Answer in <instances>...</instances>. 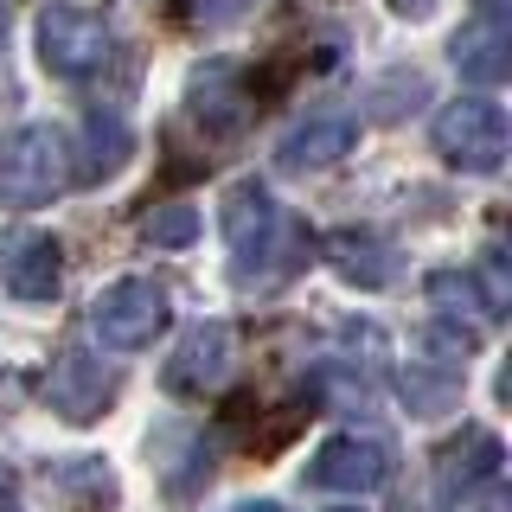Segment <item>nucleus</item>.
I'll return each instance as SVG.
<instances>
[{
    "label": "nucleus",
    "instance_id": "1",
    "mask_svg": "<svg viewBox=\"0 0 512 512\" xmlns=\"http://www.w3.org/2000/svg\"><path fill=\"white\" fill-rule=\"evenodd\" d=\"M224 250H231V282L237 288H276L308 263L314 237L263 180H237L224 192Z\"/></svg>",
    "mask_w": 512,
    "mask_h": 512
},
{
    "label": "nucleus",
    "instance_id": "2",
    "mask_svg": "<svg viewBox=\"0 0 512 512\" xmlns=\"http://www.w3.org/2000/svg\"><path fill=\"white\" fill-rule=\"evenodd\" d=\"M77 148L71 135L52 122H26L0 141V205L7 212H32V205H52L64 186L77 180Z\"/></svg>",
    "mask_w": 512,
    "mask_h": 512
},
{
    "label": "nucleus",
    "instance_id": "3",
    "mask_svg": "<svg viewBox=\"0 0 512 512\" xmlns=\"http://www.w3.org/2000/svg\"><path fill=\"white\" fill-rule=\"evenodd\" d=\"M429 141H436V154L448 167H461V173H500L506 148H512V122H506V109L493 103V96L474 90V96H455V103L436 109Z\"/></svg>",
    "mask_w": 512,
    "mask_h": 512
},
{
    "label": "nucleus",
    "instance_id": "4",
    "mask_svg": "<svg viewBox=\"0 0 512 512\" xmlns=\"http://www.w3.org/2000/svg\"><path fill=\"white\" fill-rule=\"evenodd\" d=\"M167 320H173V301H167V288H160L154 276H122V282H109L103 295L90 301V333L109 352L154 346L160 333H167Z\"/></svg>",
    "mask_w": 512,
    "mask_h": 512
},
{
    "label": "nucleus",
    "instance_id": "5",
    "mask_svg": "<svg viewBox=\"0 0 512 512\" xmlns=\"http://www.w3.org/2000/svg\"><path fill=\"white\" fill-rule=\"evenodd\" d=\"M116 58V26L90 7H45L39 13V64L64 84L77 77H96L103 64Z\"/></svg>",
    "mask_w": 512,
    "mask_h": 512
},
{
    "label": "nucleus",
    "instance_id": "6",
    "mask_svg": "<svg viewBox=\"0 0 512 512\" xmlns=\"http://www.w3.org/2000/svg\"><path fill=\"white\" fill-rule=\"evenodd\" d=\"M308 480L327 493H378L391 480V442L384 436H359V429H340L314 448Z\"/></svg>",
    "mask_w": 512,
    "mask_h": 512
},
{
    "label": "nucleus",
    "instance_id": "7",
    "mask_svg": "<svg viewBox=\"0 0 512 512\" xmlns=\"http://www.w3.org/2000/svg\"><path fill=\"white\" fill-rule=\"evenodd\" d=\"M231 372H237V333L224 327V320H205V327H192L186 340L173 346V359L160 365V384H167L173 397H205Z\"/></svg>",
    "mask_w": 512,
    "mask_h": 512
},
{
    "label": "nucleus",
    "instance_id": "8",
    "mask_svg": "<svg viewBox=\"0 0 512 512\" xmlns=\"http://www.w3.org/2000/svg\"><path fill=\"white\" fill-rule=\"evenodd\" d=\"M109 397H116V372H109L90 346H64L52 359V372H45V404H52L64 423H96Z\"/></svg>",
    "mask_w": 512,
    "mask_h": 512
},
{
    "label": "nucleus",
    "instance_id": "9",
    "mask_svg": "<svg viewBox=\"0 0 512 512\" xmlns=\"http://www.w3.org/2000/svg\"><path fill=\"white\" fill-rule=\"evenodd\" d=\"M500 461H506L500 436L480 429V423H468L455 442L436 448V493H442V500H468V493H480V487L500 480Z\"/></svg>",
    "mask_w": 512,
    "mask_h": 512
},
{
    "label": "nucleus",
    "instance_id": "10",
    "mask_svg": "<svg viewBox=\"0 0 512 512\" xmlns=\"http://www.w3.org/2000/svg\"><path fill=\"white\" fill-rule=\"evenodd\" d=\"M320 256H327V269L346 288H365V295L397 282V244H391V237H378V231H359V224L327 231V237H320Z\"/></svg>",
    "mask_w": 512,
    "mask_h": 512
},
{
    "label": "nucleus",
    "instance_id": "11",
    "mask_svg": "<svg viewBox=\"0 0 512 512\" xmlns=\"http://www.w3.org/2000/svg\"><path fill=\"white\" fill-rule=\"evenodd\" d=\"M448 58H455V71L468 77V84H480V96H487L493 84H506V71H512V20L506 13H474V20L455 32Z\"/></svg>",
    "mask_w": 512,
    "mask_h": 512
},
{
    "label": "nucleus",
    "instance_id": "12",
    "mask_svg": "<svg viewBox=\"0 0 512 512\" xmlns=\"http://www.w3.org/2000/svg\"><path fill=\"white\" fill-rule=\"evenodd\" d=\"M352 141H359V128H352L346 116L295 122V128L276 141V167H282V173H320V167H333L340 154H352Z\"/></svg>",
    "mask_w": 512,
    "mask_h": 512
},
{
    "label": "nucleus",
    "instance_id": "13",
    "mask_svg": "<svg viewBox=\"0 0 512 512\" xmlns=\"http://www.w3.org/2000/svg\"><path fill=\"white\" fill-rule=\"evenodd\" d=\"M7 295L13 301H52L58 295V282H64V250H58V237H45V231H32L20 237V244L7 250Z\"/></svg>",
    "mask_w": 512,
    "mask_h": 512
},
{
    "label": "nucleus",
    "instance_id": "14",
    "mask_svg": "<svg viewBox=\"0 0 512 512\" xmlns=\"http://www.w3.org/2000/svg\"><path fill=\"white\" fill-rule=\"evenodd\" d=\"M128 122L116 116V109H90V122H84V154L71 160L77 167V180H109V173H122V160H128Z\"/></svg>",
    "mask_w": 512,
    "mask_h": 512
},
{
    "label": "nucleus",
    "instance_id": "15",
    "mask_svg": "<svg viewBox=\"0 0 512 512\" xmlns=\"http://www.w3.org/2000/svg\"><path fill=\"white\" fill-rule=\"evenodd\" d=\"M141 237L180 250V244H192V237H199V212H192V205H154V212L141 218Z\"/></svg>",
    "mask_w": 512,
    "mask_h": 512
},
{
    "label": "nucleus",
    "instance_id": "16",
    "mask_svg": "<svg viewBox=\"0 0 512 512\" xmlns=\"http://www.w3.org/2000/svg\"><path fill=\"white\" fill-rule=\"evenodd\" d=\"M0 512H26L20 506V480H13L7 468H0Z\"/></svg>",
    "mask_w": 512,
    "mask_h": 512
},
{
    "label": "nucleus",
    "instance_id": "17",
    "mask_svg": "<svg viewBox=\"0 0 512 512\" xmlns=\"http://www.w3.org/2000/svg\"><path fill=\"white\" fill-rule=\"evenodd\" d=\"M391 7H397V13H410V20H423V13L436 7V0H391Z\"/></svg>",
    "mask_w": 512,
    "mask_h": 512
},
{
    "label": "nucleus",
    "instance_id": "18",
    "mask_svg": "<svg viewBox=\"0 0 512 512\" xmlns=\"http://www.w3.org/2000/svg\"><path fill=\"white\" fill-rule=\"evenodd\" d=\"M231 512H282L276 500H244V506H231Z\"/></svg>",
    "mask_w": 512,
    "mask_h": 512
},
{
    "label": "nucleus",
    "instance_id": "19",
    "mask_svg": "<svg viewBox=\"0 0 512 512\" xmlns=\"http://www.w3.org/2000/svg\"><path fill=\"white\" fill-rule=\"evenodd\" d=\"M474 13H506V0H474Z\"/></svg>",
    "mask_w": 512,
    "mask_h": 512
},
{
    "label": "nucleus",
    "instance_id": "20",
    "mask_svg": "<svg viewBox=\"0 0 512 512\" xmlns=\"http://www.w3.org/2000/svg\"><path fill=\"white\" fill-rule=\"evenodd\" d=\"M7 7H13V0H0V32H7Z\"/></svg>",
    "mask_w": 512,
    "mask_h": 512
}]
</instances>
